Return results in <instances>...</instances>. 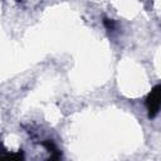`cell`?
<instances>
[{"instance_id":"7a4b0ae2","label":"cell","mask_w":161,"mask_h":161,"mask_svg":"<svg viewBox=\"0 0 161 161\" xmlns=\"http://www.w3.org/2000/svg\"><path fill=\"white\" fill-rule=\"evenodd\" d=\"M43 146H44L49 152H52L50 160H57V158H59V157H60V152L58 151V148H57V146L54 145V142H53V141L47 140V141H44V142H43Z\"/></svg>"},{"instance_id":"3957f363","label":"cell","mask_w":161,"mask_h":161,"mask_svg":"<svg viewBox=\"0 0 161 161\" xmlns=\"http://www.w3.org/2000/svg\"><path fill=\"white\" fill-rule=\"evenodd\" d=\"M3 157L8 160H19V158H23V151H18L16 153H5L3 155Z\"/></svg>"},{"instance_id":"277c9868","label":"cell","mask_w":161,"mask_h":161,"mask_svg":"<svg viewBox=\"0 0 161 161\" xmlns=\"http://www.w3.org/2000/svg\"><path fill=\"white\" fill-rule=\"evenodd\" d=\"M103 23H104V25H106V28H107L108 30H111V29H113V28H114V21H113V20L104 19V20H103Z\"/></svg>"},{"instance_id":"6da1fadb","label":"cell","mask_w":161,"mask_h":161,"mask_svg":"<svg viewBox=\"0 0 161 161\" xmlns=\"http://www.w3.org/2000/svg\"><path fill=\"white\" fill-rule=\"evenodd\" d=\"M146 108L148 118H153L161 109V84H156L146 98Z\"/></svg>"}]
</instances>
